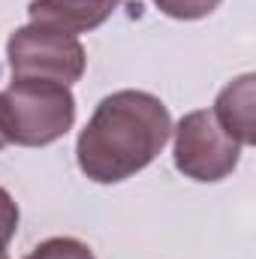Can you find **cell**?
<instances>
[{
    "mask_svg": "<svg viewBox=\"0 0 256 259\" xmlns=\"http://www.w3.org/2000/svg\"><path fill=\"white\" fill-rule=\"evenodd\" d=\"M172 139L166 103L148 91H115L78 133L75 160L94 184H121L151 166Z\"/></svg>",
    "mask_w": 256,
    "mask_h": 259,
    "instance_id": "cell-1",
    "label": "cell"
},
{
    "mask_svg": "<svg viewBox=\"0 0 256 259\" xmlns=\"http://www.w3.org/2000/svg\"><path fill=\"white\" fill-rule=\"evenodd\" d=\"M75 124V97L66 84L12 78L0 91V130L9 145L46 148Z\"/></svg>",
    "mask_w": 256,
    "mask_h": 259,
    "instance_id": "cell-2",
    "label": "cell"
},
{
    "mask_svg": "<svg viewBox=\"0 0 256 259\" xmlns=\"http://www.w3.org/2000/svg\"><path fill=\"white\" fill-rule=\"evenodd\" d=\"M175 169L199 184H217L238 169L241 145L217 124L211 109L187 112L175 127Z\"/></svg>",
    "mask_w": 256,
    "mask_h": 259,
    "instance_id": "cell-3",
    "label": "cell"
},
{
    "mask_svg": "<svg viewBox=\"0 0 256 259\" xmlns=\"http://www.w3.org/2000/svg\"><path fill=\"white\" fill-rule=\"evenodd\" d=\"M6 61L12 69V78L58 81L66 88L78 81L88 66L84 46L78 42V36H66L39 24H24L9 33Z\"/></svg>",
    "mask_w": 256,
    "mask_h": 259,
    "instance_id": "cell-4",
    "label": "cell"
},
{
    "mask_svg": "<svg viewBox=\"0 0 256 259\" xmlns=\"http://www.w3.org/2000/svg\"><path fill=\"white\" fill-rule=\"evenodd\" d=\"M124 0H30V24L78 36L106 24Z\"/></svg>",
    "mask_w": 256,
    "mask_h": 259,
    "instance_id": "cell-5",
    "label": "cell"
},
{
    "mask_svg": "<svg viewBox=\"0 0 256 259\" xmlns=\"http://www.w3.org/2000/svg\"><path fill=\"white\" fill-rule=\"evenodd\" d=\"M214 118L241 148L256 145V75L244 72L229 81L214 103Z\"/></svg>",
    "mask_w": 256,
    "mask_h": 259,
    "instance_id": "cell-6",
    "label": "cell"
},
{
    "mask_svg": "<svg viewBox=\"0 0 256 259\" xmlns=\"http://www.w3.org/2000/svg\"><path fill=\"white\" fill-rule=\"evenodd\" d=\"M24 259H97V256L84 241L69 238V235H58V238H49V241L36 244Z\"/></svg>",
    "mask_w": 256,
    "mask_h": 259,
    "instance_id": "cell-7",
    "label": "cell"
},
{
    "mask_svg": "<svg viewBox=\"0 0 256 259\" xmlns=\"http://www.w3.org/2000/svg\"><path fill=\"white\" fill-rule=\"evenodd\" d=\"M223 0H154V6L175 21H199L211 15Z\"/></svg>",
    "mask_w": 256,
    "mask_h": 259,
    "instance_id": "cell-8",
    "label": "cell"
},
{
    "mask_svg": "<svg viewBox=\"0 0 256 259\" xmlns=\"http://www.w3.org/2000/svg\"><path fill=\"white\" fill-rule=\"evenodd\" d=\"M18 220H21V211H18L15 199L9 196V190L0 187V247H6V244L15 238Z\"/></svg>",
    "mask_w": 256,
    "mask_h": 259,
    "instance_id": "cell-9",
    "label": "cell"
},
{
    "mask_svg": "<svg viewBox=\"0 0 256 259\" xmlns=\"http://www.w3.org/2000/svg\"><path fill=\"white\" fill-rule=\"evenodd\" d=\"M6 145H9V142H6V136H3V130H0V151H3Z\"/></svg>",
    "mask_w": 256,
    "mask_h": 259,
    "instance_id": "cell-10",
    "label": "cell"
},
{
    "mask_svg": "<svg viewBox=\"0 0 256 259\" xmlns=\"http://www.w3.org/2000/svg\"><path fill=\"white\" fill-rule=\"evenodd\" d=\"M0 259H9V253H6V250H3V247H0Z\"/></svg>",
    "mask_w": 256,
    "mask_h": 259,
    "instance_id": "cell-11",
    "label": "cell"
}]
</instances>
